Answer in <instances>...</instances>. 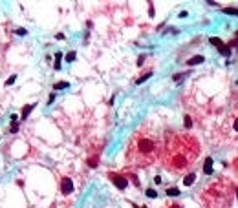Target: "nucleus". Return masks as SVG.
Masks as SVG:
<instances>
[{
	"label": "nucleus",
	"mask_w": 238,
	"mask_h": 208,
	"mask_svg": "<svg viewBox=\"0 0 238 208\" xmlns=\"http://www.w3.org/2000/svg\"><path fill=\"white\" fill-rule=\"evenodd\" d=\"M200 143L189 133H169L163 143V164L172 174L180 175L185 172H192L196 161L200 157Z\"/></svg>",
	"instance_id": "nucleus-1"
},
{
	"label": "nucleus",
	"mask_w": 238,
	"mask_h": 208,
	"mask_svg": "<svg viewBox=\"0 0 238 208\" xmlns=\"http://www.w3.org/2000/svg\"><path fill=\"white\" fill-rule=\"evenodd\" d=\"M160 155H163V143L161 139L154 133V130L149 126H141L139 130L132 135L125 159L130 166L145 168L156 163Z\"/></svg>",
	"instance_id": "nucleus-2"
},
{
	"label": "nucleus",
	"mask_w": 238,
	"mask_h": 208,
	"mask_svg": "<svg viewBox=\"0 0 238 208\" xmlns=\"http://www.w3.org/2000/svg\"><path fill=\"white\" fill-rule=\"evenodd\" d=\"M205 208H231L233 203V186L229 183L218 181L202 194Z\"/></svg>",
	"instance_id": "nucleus-3"
},
{
	"label": "nucleus",
	"mask_w": 238,
	"mask_h": 208,
	"mask_svg": "<svg viewBox=\"0 0 238 208\" xmlns=\"http://www.w3.org/2000/svg\"><path fill=\"white\" fill-rule=\"evenodd\" d=\"M110 181L119 188V190H125V188L128 186V179L127 177H123V174H116V172H110L108 174Z\"/></svg>",
	"instance_id": "nucleus-4"
},
{
	"label": "nucleus",
	"mask_w": 238,
	"mask_h": 208,
	"mask_svg": "<svg viewBox=\"0 0 238 208\" xmlns=\"http://www.w3.org/2000/svg\"><path fill=\"white\" fill-rule=\"evenodd\" d=\"M209 42H211L213 46H216V48H218V53H220V55H224V57H229V55H231V49H229V46H225V44L220 40L218 37H211V39H209Z\"/></svg>",
	"instance_id": "nucleus-5"
},
{
	"label": "nucleus",
	"mask_w": 238,
	"mask_h": 208,
	"mask_svg": "<svg viewBox=\"0 0 238 208\" xmlns=\"http://www.w3.org/2000/svg\"><path fill=\"white\" fill-rule=\"evenodd\" d=\"M61 192H62L64 195H70V194L73 192V181H72L70 177H62V179H61Z\"/></svg>",
	"instance_id": "nucleus-6"
},
{
	"label": "nucleus",
	"mask_w": 238,
	"mask_h": 208,
	"mask_svg": "<svg viewBox=\"0 0 238 208\" xmlns=\"http://www.w3.org/2000/svg\"><path fill=\"white\" fill-rule=\"evenodd\" d=\"M196 181V172H191V174H187L183 179V185L185 186H192V183Z\"/></svg>",
	"instance_id": "nucleus-7"
},
{
	"label": "nucleus",
	"mask_w": 238,
	"mask_h": 208,
	"mask_svg": "<svg viewBox=\"0 0 238 208\" xmlns=\"http://www.w3.org/2000/svg\"><path fill=\"white\" fill-rule=\"evenodd\" d=\"M203 172H205V174H211V172H213V159H211V157H207L205 163H203Z\"/></svg>",
	"instance_id": "nucleus-8"
},
{
	"label": "nucleus",
	"mask_w": 238,
	"mask_h": 208,
	"mask_svg": "<svg viewBox=\"0 0 238 208\" xmlns=\"http://www.w3.org/2000/svg\"><path fill=\"white\" fill-rule=\"evenodd\" d=\"M202 62H203V57H202V55H198V57L189 59V60H187V66H194V64H202Z\"/></svg>",
	"instance_id": "nucleus-9"
},
{
	"label": "nucleus",
	"mask_w": 238,
	"mask_h": 208,
	"mask_svg": "<svg viewBox=\"0 0 238 208\" xmlns=\"http://www.w3.org/2000/svg\"><path fill=\"white\" fill-rule=\"evenodd\" d=\"M33 108H35V104H28V106H24V108H22V119H26Z\"/></svg>",
	"instance_id": "nucleus-10"
},
{
	"label": "nucleus",
	"mask_w": 238,
	"mask_h": 208,
	"mask_svg": "<svg viewBox=\"0 0 238 208\" xmlns=\"http://www.w3.org/2000/svg\"><path fill=\"white\" fill-rule=\"evenodd\" d=\"M150 77H152V71H147V73H143V75H141L139 79L136 81V84H143V82H145V81H147V79H150Z\"/></svg>",
	"instance_id": "nucleus-11"
},
{
	"label": "nucleus",
	"mask_w": 238,
	"mask_h": 208,
	"mask_svg": "<svg viewBox=\"0 0 238 208\" xmlns=\"http://www.w3.org/2000/svg\"><path fill=\"white\" fill-rule=\"evenodd\" d=\"M61 60H62V53H55V70H61Z\"/></svg>",
	"instance_id": "nucleus-12"
},
{
	"label": "nucleus",
	"mask_w": 238,
	"mask_h": 208,
	"mask_svg": "<svg viewBox=\"0 0 238 208\" xmlns=\"http://www.w3.org/2000/svg\"><path fill=\"white\" fill-rule=\"evenodd\" d=\"M167 195H170V197H178V195H180V190H178V188H169V190H167Z\"/></svg>",
	"instance_id": "nucleus-13"
},
{
	"label": "nucleus",
	"mask_w": 238,
	"mask_h": 208,
	"mask_svg": "<svg viewBox=\"0 0 238 208\" xmlns=\"http://www.w3.org/2000/svg\"><path fill=\"white\" fill-rule=\"evenodd\" d=\"M224 13H227V15H235V17H238V9H235V8H224Z\"/></svg>",
	"instance_id": "nucleus-14"
},
{
	"label": "nucleus",
	"mask_w": 238,
	"mask_h": 208,
	"mask_svg": "<svg viewBox=\"0 0 238 208\" xmlns=\"http://www.w3.org/2000/svg\"><path fill=\"white\" fill-rule=\"evenodd\" d=\"M68 86H70V82H66V81H61V82H57L53 86L55 90H62V88H68Z\"/></svg>",
	"instance_id": "nucleus-15"
},
{
	"label": "nucleus",
	"mask_w": 238,
	"mask_h": 208,
	"mask_svg": "<svg viewBox=\"0 0 238 208\" xmlns=\"http://www.w3.org/2000/svg\"><path fill=\"white\" fill-rule=\"evenodd\" d=\"M66 60H68V62H73V60H75V51L68 53V55H66Z\"/></svg>",
	"instance_id": "nucleus-16"
},
{
	"label": "nucleus",
	"mask_w": 238,
	"mask_h": 208,
	"mask_svg": "<svg viewBox=\"0 0 238 208\" xmlns=\"http://www.w3.org/2000/svg\"><path fill=\"white\" fill-rule=\"evenodd\" d=\"M147 195H149V197H158V192H156V190H147Z\"/></svg>",
	"instance_id": "nucleus-17"
},
{
	"label": "nucleus",
	"mask_w": 238,
	"mask_h": 208,
	"mask_svg": "<svg viewBox=\"0 0 238 208\" xmlns=\"http://www.w3.org/2000/svg\"><path fill=\"white\" fill-rule=\"evenodd\" d=\"M11 133H17V132H19V124H17V122H13V124H11V130H9Z\"/></svg>",
	"instance_id": "nucleus-18"
},
{
	"label": "nucleus",
	"mask_w": 238,
	"mask_h": 208,
	"mask_svg": "<svg viewBox=\"0 0 238 208\" xmlns=\"http://www.w3.org/2000/svg\"><path fill=\"white\" fill-rule=\"evenodd\" d=\"M187 77V73H178V75H174V81H180V79H185Z\"/></svg>",
	"instance_id": "nucleus-19"
},
{
	"label": "nucleus",
	"mask_w": 238,
	"mask_h": 208,
	"mask_svg": "<svg viewBox=\"0 0 238 208\" xmlns=\"http://www.w3.org/2000/svg\"><path fill=\"white\" fill-rule=\"evenodd\" d=\"M185 126H187V128H191V126H192V121H191V117H185Z\"/></svg>",
	"instance_id": "nucleus-20"
},
{
	"label": "nucleus",
	"mask_w": 238,
	"mask_h": 208,
	"mask_svg": "<svg viewBox=\"0 0 238 208\" xmlns=\"http://www.w3.org/2000/svg\"><path fill=\"white\" fill-rule=\"evenodd\" d=\"M15 79H17V77H15V75H11L9 79H8V82H6V84H8V86H11V84L15 82Z\"/></svg>",
	"instance_id": "nucleus-21"
},
{
	"label": "nucleus",
	"mask_w": 238,
	"mask_h": 208,
	"mask_svg": "<svg viewBox=\"0 0 238 208\" xmlns=\"http://www.w3.org/2000/svg\"><path fill=\"white\" fill-rule=\"evenodd\" d=\"M167 208H183V206H181V205H178V203H170Z\"/></svg>",
	"instance_id": "nucleus-22"
},
{
	"label": "nucleus",
	"mask_w": 238,
	"mask_h": 208,
	"mask_svg": "<svg viewBox=\"0 0 238 208\" xmlns=\"http://www.w3.org/2000/svg\"><path fill=\"white\" fill-rule=\"evenodd\" d=\"M53 101H55V93H51L50 97H48V104H51Z\"/></svg>",
	"instance_id": "nucleus-23"
},
{
	"label": "nucleus",
	"mask_w": 238,
	"mask_h": 208,
	"mask_svg": "<svg viewBox=\"0 0 238 208\" xmlns=\"http://www.w3.org/2000/svg\"><path fill=\"white\" fill-rule=\"evenodd\" d=\"M235 130L238 132V119H236V122H235Z\"/></svg>",
	"instance_id": "nucleus-24"
},
{
	"label": "nucleus",
	"mask_w": 238,
	"mask_h": 208,
	"mask_svg": "<svg viewBox=\"0 0 238 208\" xmlns=\"http://www.w3.org/2000/svg\"><path fill=\"white\" fill-rule=\"evenodd\" d=\"M134 208H138V206H134ZM141 208H147V206H141Z\"/></svg>",
	"instance_id": "nucleus-25"
}]
</instances>
